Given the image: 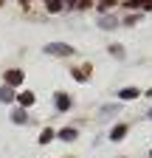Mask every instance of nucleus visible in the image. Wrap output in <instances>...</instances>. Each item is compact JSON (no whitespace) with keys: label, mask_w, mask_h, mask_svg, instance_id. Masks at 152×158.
Segmentation results:
<instances>
[{"label":"nucleus","mask_w":152,"mask_h":158,"mask_svg":"<svg viewBox=\"0 0 152 158\" xmlns=\"http://www.w3.org/2000/svg\"><path fill=\"white\" fill-rule=\"evenodd\" d=\"M45 54H54V56H70L73 48L65 45V43H48V45H45Z\"/></svg>","instance_id":"nucleus-1"},{"label":"nucleus","mask_w":152,"mask_h":158,"mask_svg":"<svg viewBox=\"0 0 152 158\" xmlns=\"http://www.w3.org/2000/svg\"><path fill=\"white\" fill-rule=\"evenodd\" d=\"M23 82V71H6V85L9 88H17Z\"/></svg>","instance_id":"nucleus-2"},{"label":"nucleus","mask_w":152,"mask_h":158,"mask_svg":"<svg viewBox=\"0 0 152 158\" xmlns=\"http://www.w3.org/2000/svg\"><path fill=\"white\" fill-rule=\"evenodd\" d=\"M135 96H141V90H138V88H132V85L118 90V99H121V102H127V99H135Z\"/></svg>","instance_id":"nucleus-3"},{"label":"nucleus","mask_w":152,"mask_h":158,"mask_svg":"<svg viewBox=\"0 0 152 158\" xmlns=\"http://www.w3.org/2000/svg\"><path fill=\"white\" fill-rule=\"evenodd\" d=\"M73 79H76V82H87V79H90V65H85V68H73Z\"/></svg>","instance_id":"nucleus-4"},{"label":"nucleus","mask_w":152,"mask_h":158,"mask_svg":"<svg viewBox=\"0 0 152 158\" xmlns=\"http://www.w3.org/2000/svg\"><path fill=\"white\" fill-rule=\"evenodd\" d=\"M124 135H127V124H116L113 133H110V141H121Z\"/></svg>","instance_id":"nucleus-5"},{"label":"nucleus","mask_w":152,"mask_h":158,"mask_svg":"<svg viewBox=\"0 0 152 158\" xmlns=\"http://www.w3.org/2000/svg\"><path fill=\"white\" fill-rule=\"evenodd\" d=\"M26 118H28V113H26L23 107H17V110L11 113V122H14V124H26Z\"/></svg>","instance_id":"nucleus-6"},{"label":"nucleus","mask_w":152,"mask_h":158,"mask_svg":"<svg viewBox=\"0 0 152 158\" xmlns=\"http://www.w3.org/2000/svg\"><path fill=\"white\" fill-rule=\"evenodd\" d=\"M0 102H14V88H9V85L0 88Z\"/></svg>","instance_id":"nucleus-7"},{"label":"nucleus","mask_w":152,"mask_h":158,"mask_svg":"<svg viewBox=\"0 0 152 158\" xmlns=\"http://www.w3.org/2000/svg\"><path fill=\"white\" fill-rule=\"evenodd\" d=\"M45 9H48L51 14H56V11H62V0H45Z\"/></svg>","instance_id":"nucleus-8"},{"label":"nucleus","mask_w":152,"mask_h":158,"mask_svg":"<svg viewBox=\"0 0 152 158\" xmlns=\"http://www.w3.org/2000/svg\"><path fill=\"white\" fill-rule=\"evenodd\" d=\"M56 107H59V110H68V107H70V99H68L65 93H59V96H56Z\"/></svg>","instance_id":"nucleus-9"},{"label":"nucleus","mask_w":152,"mask_h":158,"mask_svg":"<svg viewBox=\"0 0 152 158\" xmlns=\"http://www.w3.org/2000/svg\"><path fill=\"white\" fill-rule=\"evenodd\" d=\"M59 138H62V141H73V138H76V130H73V127H65V130L59 133Z\"/></svg>","instance_id":"nucleus-10"},{"label":"nucleus","mask_w":152,"mask_h":158,"mask_svg":"<svg viewBox=\"0 0 152 158\" xmlns=\"http://www.w3.org/2000/svg\"><path fill=\"white\" fill-rule=\"evenodd\" d=\"M99 26H102V28H116L118 23H116V17H102V20H99Z\"/></svg>","instance_id":"nucleus-11"},{"label":"nucleus","mask_w":152,"mask_h":158,"mask_svg":"<svg viewBox=\"0 0 152 158\" xmlns=\"http://www.w3.org/2000/svg\"><path fill=\"white\" fill-rule=\"evenodd\" d=\"M20 105H23V107L34 105V93H28V90H26V93H20Z\"/></svg>","instance_id":"nucleus-12"},{"label":"nucleus","mask_w":152,"mask_h":158,"mask_svg":"<svg viewBox=\"0 0 152 158\" xmlns=\"http://www.w3.org/2000/svg\"><path fill=\"white\" fill-rule=\"evenodd\" d=\"M51 138H54V130H42L40 133V144H48Z\"/></svg>","instance_id":"nucleus-13"},{"label":"nucleus","mask_w":152,"mask_h":158,"mask_svg":"<svg viewBox=\"0 0 152 158\" xmlns=\"http://www.w3.org/2000/svg\"><path fill=\"white\" fill-rule=\"evenodd\" d=\"M113 6H116V0H99V11H107Z\"/></svg>","instance_id":"nucleus-14"},{"label":"nucleus","mask_w":152,"mask_h":158,"mask_svg":"<svg viewBox=\"0 0 152 158\" xmlns=\"http://www.w3.org/2000/svg\"><path fill=\"white\" fill-rule=\"evenodd\" d=\"M110 54L121 59V56H124V48H121V45H110Z\"/></svg>","instance_id":"nucleus-15"},{"label":"nucleus","mask_w":152,"mask_h":158,"mask_svg":"<svg viewBox=\"0 0 152 158\" xmlns=\"http://www.w3.org/2000/svg\"><path fill=\"white\" fill-rule=\"evenodd\" d=\"M79 6H82V9H87V6H90V0H79Z\"/></svg>","instance_id":"nucleus-16"},{"label":"nucleus","mask_w":152,"mask_h":158,"mask_svg":"<svg viewBox=\"0 0 152 158\" xmlns=\"http://www.w3.org/2000/svg\"><path fill=\"white\" fill-rule=\"evenodd\" d=\"M20 3H23V6H28V3H31V0H20Z\"/></svg>","instance_id":"nucleus-17"},{"label":"nucleus","mask_w":152,"mask_h":158,"mask_svg":"<svg viewBox=\"0 0 152 158\" xmlns=\"http://www.w3.org/2000/svg\"><path fill=\"white\" fill-rule=\"evenodd\" d=\"M146 96H152V88H149V90H146Z\"/></svg>","instance_id":"nucleus-18"},{"label":"nucleus","mask_w":152,"mask_h":158,"mask_svg":"<svg viewBox=\"0 0 152 158\" xmlns=\"http://www.w3.org/2000/svg\"><path fill=\"white\" fill-rule=\"evenodd\" d=\"M149 118H152V110H149Z\"/></svg>","instance_id":"nucleus-19"},{"label":"nucleus","mask_w":152,"mask_h":158,"mask_svg":"<svg viewBox=\"0 0 152 158\" xmlns=\"http://www.w3.org/2000/svg\"><path fill=\"white\" fill-rule=\"evenodd\" d=\"M0 3H3V0H0Z\"/></svg>","instance_id":"nucleus-20"}]
</instances>
